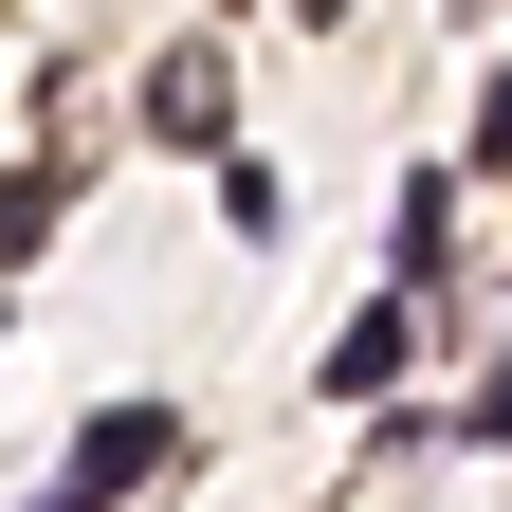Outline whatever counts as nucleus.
<instances>
[{
  "instance_id": "1",
  "label": "nucleus",
  "mask_w": 512,
  "mask_h": 512,
  "mask_svg": "<svg viewBox=\"0 0 512 512\" xmlns=\"http://www.w3.org/2000/svg\"><path fill=\"white\" fill-rule=\"evenodd\" d=\"M165 439H183V421H165V403H110V421H92V439H74V476H55V494H37V512H110V494H147V476H165Z\"/></svg>"
},
{
  "instance_id": "2",
  "label": "nucleus",
  "mask_w": 512,
  "mask_h": 512,
  "mask_svg": "<svg viewBox=\"0 0 512 512\" xmlns=\"http://www.w3.org/2000/svg\"><path fill=\"white\" fill-rule=\"evenodd\" d=\"M403 366H421V293H366L348 330H330V403H384Z\"/></svg>"
},
{
  "instance_id": "3",
  "label": "nucleus",
  "mask_w": 512,
  "mask_h": 512,
  "mask_svg": "<svg viewBox=\"0 0 512 512\" xmlns=\"http://www.w3.org/2000/svg\"><path fill=\"white\" fill-rule=\"evenodd\" d=\"M147 128H165V147H220V55H165V74H147Z\"/></svg>"
},
{
  "instance_id": "4",
  "label": "nucleus",
  "mask_w": 512,
  "mask_h": 512,
  "mask_svg": "<svg viewBox=\"0 0 512 512\" xmlns=\"http://www.w3.org/2000/svg\"><path fill=\"white\" fill-rule=\"evenodd\" d=\"M458 439H512V366H494V384H476V421H458Z\"/></svg>"
}]
</instances>
